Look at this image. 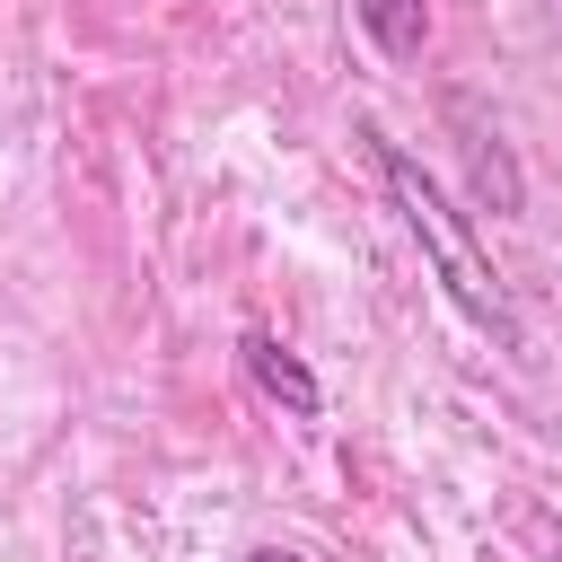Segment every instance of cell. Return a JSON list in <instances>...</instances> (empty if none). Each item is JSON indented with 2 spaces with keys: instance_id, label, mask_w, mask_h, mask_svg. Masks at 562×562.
<instances>
[{
  "instance_id": "1",
  "label": "cell",
  "mask_w": 562,
  "mask_h": 562,
  "mask_svg": "<svg viewBox=\"0 0 562 562\" xmlns=\"http://www.w3.org/2000/svg\"><path fill=\"white\" fill-rule=\"evenodd\" d=\"M378 140V132H369ZM378 176H386V202L404 211V228H413V246L430 255V272L448 281V299L492 334V342H518V307H509V290H501V272H492V255L474 246V228L457 220V202L422 176V158H404L395 140H378Z\"/></svg>"
},
{
  "instance_id": "2",
  "label": "cell",
  "mask_w": 562,
  "mask_h": 562,
  "mask_svg": "<svg viewBox=\"0 0 562 562\" xmlns=\"http://www.w3.org/2000/svg\"><path fill=\"white\" fill-rule=\"evenodd\" d=\"M237 360H246V378H255V386H263V395H272L281 413H299V422H307V413L325 404L316 369H307V360H299V351H290L281 334H263V325H246V334H237Z\"/></svg>"
},
{
  "instance_id": "3",
  "label": "cell",
  "mask_w": 562,
  "mask_h": 562,
  "mask_svg": "<svg viewBox=\"0 0 562 562\" xmlns=\"http://www.w3.org/2000/svg\"><path fill=\"white\" fill-rule=\"evenodd\" d=\"M360 26L386 61H422L430 44V0H360Z\"/></svg>"
},
{
  "instance_id": "4",
  "label": "cell",
  "mask_w": 562,
  "mask_h": 562,
  "mask_svg": "<svg viewBox=\"0 0 562 562\" xmlns=\"http://www.w3.org/2000/svg\"><path fill=\"white\" fill-rule=\"evenodd\" d=\"M246 562H307V553H281V544H255Z\"/></svg>"
}]
</instances>
